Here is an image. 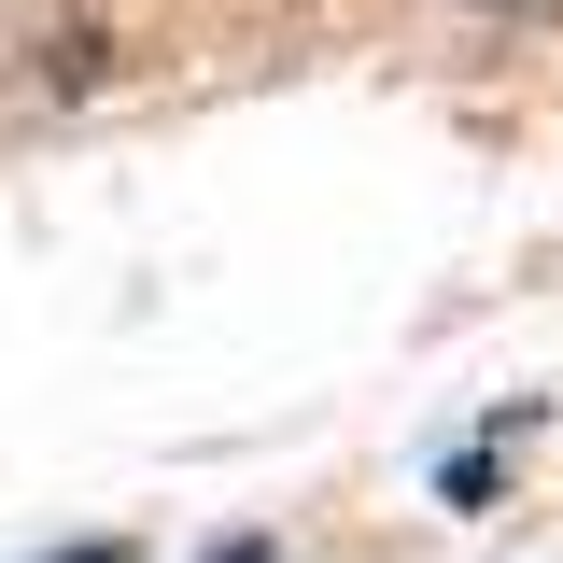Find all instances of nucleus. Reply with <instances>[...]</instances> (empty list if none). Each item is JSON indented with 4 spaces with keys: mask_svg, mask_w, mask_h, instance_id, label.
Instances as JSON below:
<instances>
[{
    "mask_svg": "<svg viewBox=\"0 0 563 563\" xmlns=\"http://www.w3.org/2000/svg\"><path fill=\"white\" fill-rule=\"evenodd\" d=\"M43 563H128V550H43Z\"/></svg>",
    "mask_w": 563,
    "mask_h": 563,
    "instance_id": "obj_1",
    "label": "nucleus"
},
{
    "mask_svg": "<svg viewBox=\"0 0 563 563\" xmlns=\"http://www.w3.org/2000/svg\"><path fill=\"white\" fill-rule=\"evenodd\" d=\"M493 14H550V0H493Z\"/></svg>",
    "mask_w": 563,
    "mask_h": 563,
    "instance_id": "obj_2",
    "label": "nucleus"
}]
</instances>
